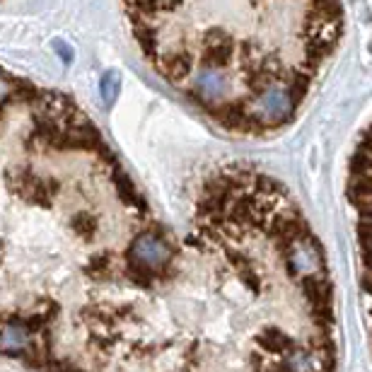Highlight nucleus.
Instances as JSON below:
<instances>
[{
	"instance_id": "nucleus-1",
	"label": "nucleus",
	"mask_w": 372,
	"mask_h": 372,
	"mask_svg": "<svg viewBox=\"0 0 372 372\" xmlns=\"http://www.w3.org/2000/svg\"><path fill=\"white\" fill-rule=\"evenodd\" d=\"M327 261L273 177L206 174L172 269L77 307L41 372H336Z\"/></svg>"
},
{
	"instance_id": "nucleus-4",
	"label": "nucleus",
	"mask_w": 372,
	"mask_h": 372,
	"mask_svg": "<svg viewBox=\"0 0 372 372\" xmlns=\"http://www.w3.org/2000/svg\"><path fill=\"white\" fill-rule=\"evenodd\" d=\"M351 208L356 210L358 264H360V290L372 334V123L362 131L348 167L346 186Z\"/></svg>"
},
{
	"instance_id": "nucleus-2",
	"label": "nucleus",
	"mask_w": 372,
	"mask_h": 372,
	"mask_svg": "<svg viewBox=\"0 0 372 372\" xmlns=\"http://www.w3.org/2000/svg\"><path fill=\"white\" fill-rule=\"evenodd\" d=\"M160 223L90 116L0 66V356L34 362Z\"/></svg>"
},
{
	"instance_id": "nucleus-3",
	"label": "nucleus",
	"mask_w": 372,
	"mask_h": 372,
	"mask_svg": "<svg viewBox=\"0 0 372 372\" xmlns=\"http://www.w3.org/2000/svg\"><path fill=\"white\" fill-rule=\"evenodd\" d=\"M145 61L220 128L290 126L343 36L338 0H121Z\"/></svg>"
}]
</instances>
